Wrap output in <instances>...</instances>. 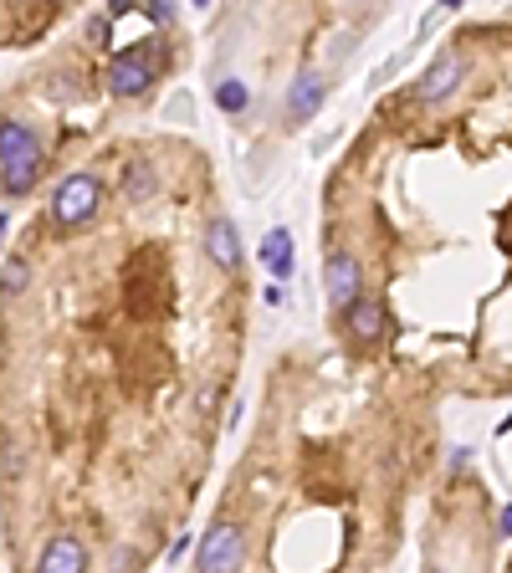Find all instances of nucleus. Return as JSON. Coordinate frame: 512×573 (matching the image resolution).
<instances>
[{
  "label": "nucleus",
  "instance_id": "f257e3e1",
  "mask_svg": "<svg viewBox=\"0 0 512 573\" xmlns=\"http://www.w3.org/2000/svg\"><path fill=\"white\" fill-rule=\"evenodd\" d=\"M41 180V139L26 123L0 118V185L11 195H26Z\"/></svg>",
  "mask_w": 512,
  "mask_h": 573
},
{
  "label": "nucleus",
  "instance_id": "f03ea898",
  "mask_svg": "<svg viewBox=\"0 0 512 573\" xmlns=\"http://www.w3.org/2000/svg\"><path fill=\"white\" fill-rule=\"evenodd\" d=\"M98 210H103V185H98V174H88V169L67 174V180L52 190V226H62V231L88 226Z\"/></svg>",
  "mask_w": 512,
  "mask_h": 573
},
{
  "label": "nucleus",
  "instance_id": "7ed1b4c3",
  "mask_svg": "<svg viewBox=\"0 0 512 573\" xmlns=\"http://www.w3.org/2000/svg\"><path fill=\"white\" fill-rule=\"evenodd\" d=\"M246 563V538L236 522H216L210 533L200 538V553H195V573H241Z\"/></svg>",
  "mask_w": 512,
  "mask_h": 573
},
{
  "label": "nucleus",
  "instance_id": "20e7f679",
  "mask_svg": "<svg viewBox=\"0 0 512 573\" xmlns=\"http://www.w3.org/2000/svg\"><path fill=\"white\" fill-rule=\"evenodd\" d=\"M154 72H159L154 47H149V41H134L128 52H118L108 62V87H113L118 98H139L144 87H154Z\"/></svg>",
  "mask_w": 512,
  "mask_h": 573
},
{
  "label": "nucleus",
  "instance_id": "39448f33",
  "mask_svg": "<svg viewBox=\"0 0 512 573\" xmlns=\"http://www.w3.org/2000/svg\"><path fill=\"white\" fill-rule=\"evenodd\" d=\"M359 282H364V277H359V261H354L349 251H333V256L323 261V287H328V302L338 307V313H349V307L364 297Z\"/></svg>",
  "mask_w": 512,
  "mask_h": 573
},
{
  "label": "nucleus",
  "instance_id": "423d86ee",
  "mask_svg": "<svg viewBox=\"0 0 512 573\" xmlns=\"http://www.w3.org/2000/svg\"><path fill=\"white\" fill-rule=\"evenodd\" d=\"M461 77H466V57H456V52H441L436 62H431V72L420 77V87H415V98L420 103H446L456 87H461Z\"/></svg>",
  "mask_w": 512,
  "mask_h": 573
},
{
  "label": "nucleus",
  "instance_id": "0eeeda50",
  "mask_svg": "<svg viewBox=\"0 0 512 573\" xmlns=\"http://www.w3.org/2000/svg\"><path fill=\"white\" fill-rule=\"evenodd\" d=\"M36 573H88V553H82V543H77V538L57 533L47 548H41Z\"/></svg>",
  "mask_w": 512,
  "mask_h": 573
},
{
  "label": "nucleus",
  "instance_id": "6e6552de",
  "mask_svg": "<svg viewBox=\"0 0 512 573\" xmlns=\"http://www.w3.org/2000/svg\"><path fill=\"white\" fill-rule=\"evenodd\" d=\"M205 251H210V261H216V267H226V272H236L241 267V236H236V226L226 215H216L205 226Z\"/></svg>",
  "mask_w": 512,
  "mask_h": 573
},
{
  "label": "nucleus",
  "instance_id": "1a4fd4ad",
  "mask_svg": "<svg viewBox=\"0 0 512 573\" xmlns=\"http://www.w3.org/2000/svg\"><path fill=\"white\" fill-rule=\"evenodd\" d=\"M318 108H323V77H318L313 67H303V72H297V82H292V93H287V118L303 123V118H313Z\"/></svg>",
  "mask_w": 512,
  "mask_h": 573
},
{
  "label": "nucleus",
  "instance_id": "9d476101",
  "mask_svg": "<svg viewBox=\"0 0 512 573\" xmlns=\"http://www.w3.org/2000/svg\"><path fill=\"white\" fill-rule=\"evenodd\" d=\"M344 318H349V333H354L359 343H374V338L384 333V302H379V297H359Z\"/></svg>",
  "mask_w": 512,
  "mask_h": 573
},
{
  "label": "nucleus",
  "instance_id": "9b49d317",
  "mask_svg": "<svg viewBox=\"0 0 512 573\" xmlns=\"http://www.w3.org/2000/svg\"><path fill=\"white\" fill-rule=\"evenodd\" d=\"M262 261L272 267V277H287V272H292V236H287V226H272V231H267Z\"/></svg>",
  "mask_w": 512,
  "mask_h": 573
},
{
  "label": "nucleus",
  "instance_id": "f8f14e48",
  "mask_svg": "<svg viewBox=\"0 0 512 573\" xmlns=\"http://www.w3.org/2000/svg\"><path fill=\"white\" fill-rule=\"evenodd\" d=\"M154 185H159V180H154V169H149V164H134V169H128V180H123V195L139 205V200L154 195Z\"/></svg>",
  "mask_w": 512,
  "mask_h": 573
},
{
  "label": "nucleus",
  "instance_id": "ddd939ff",
  "mask_svg": "<svg viewBox=\"0 0 512 573\" xmlns=\"http://www.w3.org/2000/svg\"><path fill=\"white\" fill-rule=\"evenodd\" d=\"M216 103H221V113H241V108L251 103V93H246L241 82H221V87H216Z\"/></svg>",
  "mask_w": 512,
  "mask_h": 573
},
{
  "label": "nucleus",
  "instance_id": "4468645a",
  "mask_svg": "<svg viewBox=\"0 0 512 573\" xmlns=\"http://www.w3.org/2000/svg\"><path fill=\"white\" fill-rule=\"evenodd\" d=\"M31 282V267H26V261L16 256V261H6V267H0V292H21Z\"/></svg>",
  "mask_w": 512,
  "mask_h": 573
},
{
  "label": "nucleus",
  "instance_id": "2eb2a0df",
  "mask_svg": "<svg viewBox=\"0 0 512 573\" xmlns=\"http://www.w3.org/2000/svg\"><path fill=\"white\" fill-rule=\"evenodd\" d=\"M497 527H502V538H512V502L502 507V517H497Z\"/></svg>",
  "mask_w": 512,
  "mask_h": 573
},
{
  "label": "nucleus",
  "instance_id": "dca6fc26",
  "mask_svg": "<svg viewBox=\"0 0 512 573\" xmlns=\"http://www.w3.org/2000/svg\"><path fill=\"white\" fill-rule=\"evenodd\" d=\"M0 241H6V210H0Z\"/></svg>",
  "mask_w": 512,
  "mask_h": 573
},
{
  "label": "nucleus",
  "instance_id": "f3484780",
  "mask_svg": "<svg viewBox=\"0 0 512 573\" xmlns=\"http://www.w3.org/2000/svg\"><path fill=\"white\" fill-rule=\"evenodd\" d=\"M431 573H436V568H431Z\"/></svg>",
  "mask_w": 512,
  "mask_h": 573
}]
</instances>
